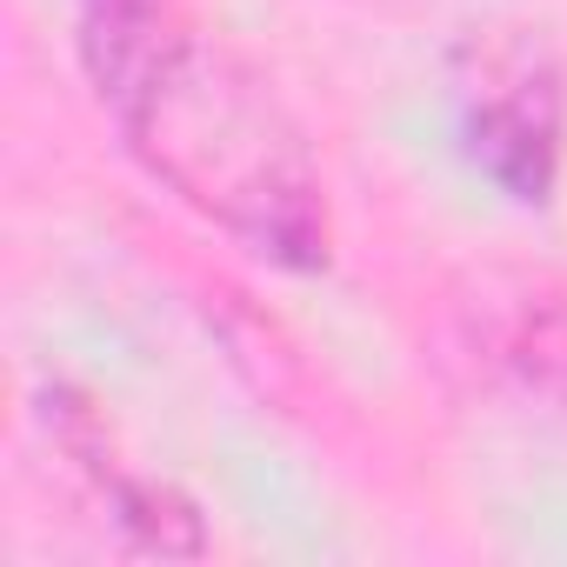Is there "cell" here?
<instances>
[{
  "label": "cell",
  "mask_w": 567,
  "mask_h": 567,
  "mask_svg": "<svg viewBox=\"0 0 567 567\" xmlns=\"http://www.w3.org/2000/svg\"><path fill=\"white\" fill-rule=\"evenodd\" d=\"M107 107L121 114L147 174L167 181L207 220H220L234 240H247L254 254H267L280 267L328 260L321 167H315L295 114L227 48H207L187 28Z\"/></svg>",
  "instance_id": "1"
},
{
  "label": "cell",
  "mask_w": 567,
  "mask_h": 567,
  "mask_svg": "<svg viewBox=\"0 0 567 567\" xmlns=\"http://www.w3.org/2000/svg\"><path fill=\"white\" fill-rule=\"evenodd\" d=\"M461 134L481 174L540 207L560 174V74L540 41H474L461 54Z\"/></svg>",
  "instance_id": "2"
},
{
  "label": "cell",
  "mask_w": 567,
  "mask_h": 567,
  "mask_svg": "<svg viewBox=\"0 0 567 567\" xmlns=\"http://www.w3.org/2000/svg\"><path fill=\"white\" fill-rule=\"evenodd\" d=\"M187 34L181 0H81V54L101 101H121Z\"/></svg>",
  "instance_id": "3"
}]
</instances>
